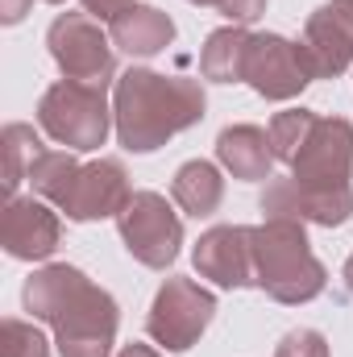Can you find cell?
Here are the masks:
<instances>
[{
  "mask_svg": "<svg viewBox=\"0 0 353 357\" xmlns=\"http://www.w3.org/2000/svg\"><path fill=\"white\" fill-rule=\"evenodd\" d=\"M46 46L63 79H80L96 88L117 84V46L108 29H100V21L88 13H59L46 29Z\"/></svg>",
  "mask_w": 353,
  "mask_h": 357,
  "instance_id": "obj_4",
  "label": "cell"
},
{
  "mask_svg": "<svg viewBox=\"0 0 353 357\" xmlns=\"http://www.w3.org/2000/svg\"><path fill=\"white\" fill-rule=\"evenodd\" d=\"M88 282V274L80 266H67V262H50V266L33 270L29 278H25V287H21V303H25V312L33 316V320H42V324H54L59 320V312L80 295V287Z\"/></svg>",
  "mask_w": 353,
  "mask_h": 357,
  "instance_id": "obj_17",
  "label": "cell"
},
{
  "mask_svg": "<svg viewBox=\"0 0 353 357\" xmlns=\"http://www.w3.org/2000/svg\"><path fill=\"white\" fill-rule=\"evenodd\" d=\"M266 220H299L320 229H341L353 216V187H303L295 178H270L262 191Z\"/></svg>",
  "mask_w": 353,
  "mask_h": 357,
  "instance_id": "obj_9",
  "label": "cell"
},
{
  "mask_svg": "<svg viewBox=\"0 0 353 357\" xmlns=\"http://www.w3.org/2000/svg\"><path fill=\"white\" fill-rule=\"evenodd\" d=\"M274 357H329V337L316 328H291L278 341Z\"/></svg>",
  "mask_w": 353,
  "mask_h": 357,
  "instance_id": "obj_24",
  "label": "cell"
},
{
  "mask_svg": "<svg viewBox=\"0 0 353 357\" xmlns=\"http://www.w3.org/2000/svg\"><path fill=\"white\" fill-rule=\"evenodd\" d=\"M80 167H84V162H75V150H42L38 162L29 167V187H33V195H42L46 204L59 208V204L67 199L75 175H80Z\"/></svg>",
  "mask_w": 353,
  "mask_h": 357,
  "instance_id": "obj_21",
  "label": "cell"
},
{
  "mask_svg": "<svg viewBox=\"0 0 353 357\" xmlns=\"http://www.w3.org/2000/svg\"><path fill=\"white\" fill-rule=\"evenodd\" d=\"M250 245H254V274L258 291H266L274 303L299 307L324 295L329 270L312 254V241L299 220H262L250 225Z\"/></svg>",
  "mask_w": 353,
  "mask_h": 357,
  "instance_id": "obj_2",
  "label": "cell"
},
{
  "mask_svg": "<svg viewBox=\"0 0 353 357\" xmlns=\"http://www.w3.org/2000/svg\"><path fill=\"white\" fill-rule=\"evenodd\" d=\"M108 38L129 59H154L175 42V21L154 4H129L108 21Z\"/></svg>",
  "mask_w": 353,
  "mask_h": 357,
  "instance_id": "obj_15",
  "label": "cell"
},
{
  "mask_svg": "<svg viewBox=\"0 0 353 357\" xmlns=\"http://www.w3.org/2000/svg\"><path fill=\"white\" fill-rule=\"evenodd\" d=\"M291 178L303 187H353V125L345 116H320L299 158L291 162Z\"/></svg>",
  "mask_w": 353,
  "mask_h": 357,
  "instance_id": "obj_10",
  "label": "cell"
},
{
  "mask_svg": "<svg viewBox=\"0 0 353 357\" xmlns=\"http://www.w3.org/2000/svg\"><path fill=\"white\" fill-rule=\"evenodd\" d=\"M250 29L246 25H220L200 46V75L208 84H246V54H250Z\"/></svg>",
  "mask_w": 353,
  "mask_h": 357,
  "instance_id": "obj_18",
  "label": "cell"
},
{
  "mask_svg": "<svg viewBox=\"0 0 353 357\" xmlns=\"http://www.w3.org/2000/svg\"><path fill=\"white\" fill-rule=\"evenodd\" d=\"M187 4H200V8H216L220 0H187Z\"/></svg>",
  "mask_w": 353,
  "mask_h": 357,
  "instance_id": "obj_30",
  "label": "cell"
},
{
  "mask_svg": "<svg viewBox=\"0 0 353 357\" xmlns=\"http://www.w3.org/2000/svg\"><path fill=\"white\" fill-rule=\"evenodd\" d=\"M38 125L50 142L75 150V154H91L108 142V129H117L108 96L96 84H80V79H59L42 91L38 100Z\"/></svg>",
  "mask_w": 353,
  "mask_h": 357,
  "instance_id": "obj_3",
  "label": "cell"
},
{
  "mask_svg": "<svg viewBox=\"0 0 353 357\" xmlns=\"http://www.w3.org/2000/svg\"><path fill=\"white\" fill-rule=\"evenodd\" d=\"M129 4H137V0H84V13L96 17V21H112V17L125 13Z\"/></svg>",
  "mask_w": 353,
  "mask_h": 357,
  "instance_id": "obj_26",
  "label": "cell"
},
{
  "mask_svg": "<svg viewBox=\"0 0 353 357\" xmlns=\"http://www.w3.org/2000/svg\"><path fill=\"white\" fill-rule=\"evenodd\" d=\"M191 262L200 270V278H212L225 291L258 287L250 225H212L208 233H200V241L191 250Z\"/></svg>",
  "mask_w": 353,
  "mask_h": 357,
  "instance_id": "obj_12",
  "label": "cell"
},
{
  "mask_svg": "<svg viewBox=\"0 0 353 357\" xmlns=\"http://www.w3.org/2000/svg\"><path fill=\"white\" fill-rule=\"evenodd\" d=\"M0 150H4V195L13 199L17 187L29 183V167L38 162V154H42L46 146H42V137L33 133V125L13 121V125H4V133H0Z\"/></svg>",
  "mask_w": 353,
  "mask_h": 357,
  "instance_id": "obj_20",
  "label": "cell"
},
{
  "mask_svg": "<svg viewBox=\"0 0 353 357\" xmlns=\"http://www.w3.org/2000/svg\"><path fill=\"white\" fill-rule=\"evenodd\" d=\"M29 8H33V0H0V21L4 25H17V21H25Z\"/></svg>",
  "mask_w": 353,
  "mask_h": 357,
  "instance_id": "obj_27",
  "label": "cell"
},
{
  "mask_svg": "<svg viewBox=\"0 0 353 357\" xmlns=\"http://www.w3.org/2000/svg\"><path fill=\"white\" fill-rule=\"evenodd\" d=\"M129 195H133V187H129L125 162L121 158H96V162L80 167L67 199L59 204V212H67V220H75V225L108 220L129 204Z\"/></svg>",
  "mask_w": 353,
  "mask_h": 357,
  "instance_id": "obj_13",
  "label": "cell"
},
{
  "mask_svg": "<svg viewBox=\"0 0 353 357\" xmlns=\"http://www.w3.org/2000/svg\"><path fill=\"white\" fill-rule=\"evenodd\" d=\"M216 158L220 167L233 178H246V183H266L274 171V146H270V133L258 125H229L220 129L216 137Z\"/></svg>",
  "mask_w": 353,
  "mask_h": 357,
  "instance_id": "obj_16",
  "label": "cell"
},
{
  "mask_svg": "<svg viewBox=\"0 0 353 357\" xmlns=\"http://www.w3.org/2000/svg\"><path fill=\"white\" fill-rule=\"evenodd\" d=\"M0 354L4 357H50V341H46V333L33 324V320H17V316H8L4 324H0Z\"/></svg>",
  "mask_w": 353,
  "mask_h": 357,
  "instance_id": "obj_23",
  "label": "cell"
},
{
  "mask_svg": "<svg viewBox=\"0 0 353 357\" xmlns=\"http://www.w3.org/2000/svg\"><path fill=\"white\" fill-rule=\"evenodd\" d=\"M117 229L129 258L150 270H167L183 250V220L158 191H133L129 204L117 212Z\"/></svg>",
  "mask_w": 353,
  "mask_h": 357,
  "instance_id": "obj_6",
  "label": "cell"
},
{
  "mask_svg": "<svg viewBox=\"0 0 353 357\" xmlns=\"http://www.w3.org/2000/svg\"><path fill=\"white\" fill-rule=\"evenodd\" d=\"M220 17H229V25H250L266 13V0H220L216 4Z\"/></svg>",
  "mask_w": 353,
  "mask_h": 357,
  "instance_id": "obj_25",
  "label": "cell"
},
{
  "mask_svg": "<svg viewBox=\"0 0 353 357\" xmlns=\"http://www.w3.org/2000/svg\"><path fill=\"white\" fill-rule=\"evenodd\" d=\"M216 316V295L208 287H200L195 278L171 274L146 316V333L167 349V354H187L212 324Z\"/></svg>",
  "mask_w": 353,
  "mask_h": 357,
  "instance_id": "obj_5",
  "label": "cell"
},
{
  "mask_svg": "<svg viewBox=\"0 0 353 357\" xmlns=\"http://www.w3.org/2000/svg\"><path fill=\"white\" fill-rule=\"evenodd\" d=\"M63 241V220L42 195H13L0 212V245L17 262H46Z\"/></svg>",
  "mask_w": 353,
  "mask_h": 357,
  "instance_id": "obj_11",
  "label": "cell"
},
{
  "mask_svg": "<svg viewBox=\"0 0 353 357\" xmlns=\"http://www.w3.org/2000/svg\"><path fill=\"white\" fill-rule=\"evenodd\" d=\"M46 4H67V0H46Z\"/></svg>",
  "mask_w": 353,
  "mask_h": 357,
  "instance_id": "obj_31",
  "label": "cell"
},
{
  "mask_svg": "<svg viewBox=\"0 0 353 357\" xmlns=\"http://www.w3.org/2000/svg\"><path fill=\"white\" fill-rule=\"evenodd\" d=\"M117 357H163V354H158V349H150V345H137V341H133V345H125Z\"/></svg>",
  "mask_w": 353,
  "mask_h": 357,
  "instance_id": "obj_28",
  "label": "cell"
},
{
  "mask_svg": "<svg viewBox=\"0 0 353 357\" xmlns=\"http://www.w3.org/2000/svg\"><path fill=\"white\" fill-rule=\"evenodd\" d=\"M316 79H337L353 63V0H324L299 38Z\"/></svg>",
  "mask_w": 353,
  "mask_h": 357,
  "instance_id": "obj_14",
  "label": "cell"
},
{
  "mask_svg": "<svg viewBox=\"0 0 353 357\" xmlns=\"http://www.w3.org/2000/svg\"><path fill=\"white\" fill-rule=\"evenodd\" d=\"M208 112V96L200 79L163 75L150 67H129L112 84V121L117 142L129 154H154L175 133L200 125Z\"/></svg>",
  "mask_w": 353,
  "mask_h": 357,
  "instance_id": "obj_1",
  "label": "cell"
},
{
  "mask_svg": "<svg viewBox=\"0 0 353 357\" xmlns=\"http://www.w3.org/2000/svg\"><path fill=\"white\" fill-rule=\"evenodd\" d=\"M50 328H54L59 357H112L117 328H121V307L104 287H96L88 278Z\"/></svg>",
  "mask_w": 353,
  "mask_h": 357,
  "instance_id": "obj_7",
  "label": "cell"
},
{
  "mask_svg": "<svg viewBox=\"0 0 353 357\" xmlns=\"http://www.w3.org/2000/svg\"><path fill=\"white\" fill-rule=\"evenodd\" d=\"M316 121H320V112H312V108H287V112H274V116H270V125H266L270 146H274V158L291 167V162L299 158L303 142L312 137Z\"/></svg>",
  "mask_w": 353,
  "mask_h": 357,
  "instance_id": "obj_22",
  "label": "cell"
},
{
  "mask_svg": "<svg viewBox=\"0 0 353 357\" xmlns=\"http://www.w3.org/2000/svg\"><path fill=\"white\" fill-rule=\"evenodd\" d=\"M171 199L187 216H195V220L212 216L225 204V175H220V167L208 162V158L183 162L175 171V178H171Z\"/></svg>",
  "mask_w": 353,
  "mask_h": 357,
  "instance_id": "obj_19",
  "label": "cell"
},
{
  "mask_svg": "<svg viewBox=\"0 0 353 357\" xmlns=\"http://www.w3.org/2000/svg\"><path fill=\"white\" fill-rule=\"evenodd\" d=\"M316 79L308 54L299 42L283 33H254L246 54V84L262 100H295L299 91Z\"/></svg>",
  "mask_w": 353,
  "mask_h": 357,
  "instance_id": "obj_8",
  "label": "cell"
},
{
  "mask_svg": "<svg viewBox=\"0 0 353 357\" xmlns=\"http://www.w3.org/2000/svg\"><path fill=\"white\" fill-rule=\"evenodd\" d=\"M341 278H345V287H350V295H353V254H350V262H345V270H341Z\"/></svg>",
  "mask_w": 353,
  "mask_h": 357,
  "instance_id": "obj_29",
  "label": "cell"
}]
</instances>
